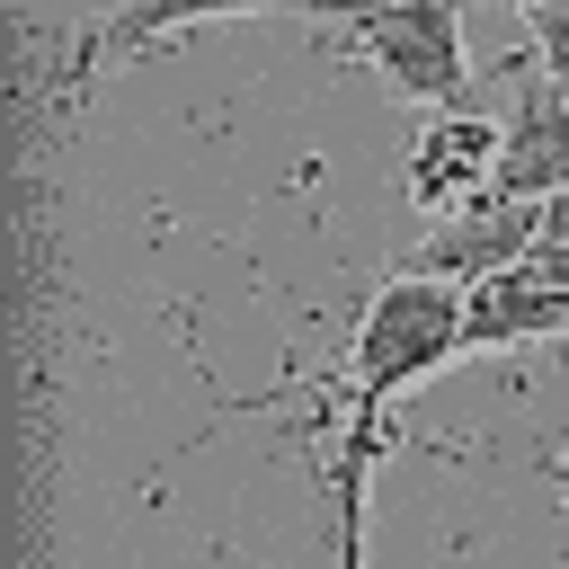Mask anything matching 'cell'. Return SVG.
Wrapping results in <instances>:
<instances>
[{
    "instance_id": "3",
    "label": "cell",
    "mask_w": 569,
    "mask_h": 569,
    "mask_svg": "<svg viewBox=\"0 0 569 569\" xmlns=\"http://www.w3.org/2000/svg\"><path fill=\"white\" fill-rule=\"evenodd\" d=\"M542 249V204H516V196H489L453 222H436L391 276H427V284H453V293H480L498 276H516L525 258Z\"/></svg>"
},
{
    "instance_id": "6",
    "label": "cell",
    "mask_w": 569,
    "mask_h": 569,
    "mask_svg": "<svg viewBox=\"0 0 569 569\" xmlns=\"http://www.w3.org/2000/svg\"><path fill=\"white\" fill-rule=\"evenodd\" d=\"M542 338H569V293L542 284L533 267L462 293V356H480V347H542Z\"/></svg>"
},
{
    "instance_id": "2",
    "label": "cell",
    "mask_w": 569,
    "mask_h": 569,
    "mask_svg": "<svg viewBox=\"0 0 569 569\" xmlns=\"http://www.w3.org/2000/svg\"><path fill=\"white\" fill-rule=\"evenodd\" d=\"M347 53H365L400 98H418L427 116L471 107V44H462V9L445 0H400V9H356L347 18Z\"/></svg>"
},
{
    "instance_id": "7",
    "label": "cell",
    "mask_w": 569,
    "mask_h": 569,
    "mask_svg": "<svg viewBox=\"0 0 569 569\" xmlns=\"http://www.w3.org/2000/svg\"><path fill=\"white\" fill-rule=\"evenodd\" d=\"M365 471H373V436H338V462H329V507H338V569H365Z\"/></svg>"
},
{
    "instance_id": "4",
    "label": "cell",
    "mask_w": 569,
    "mask_h": 569,
    "mask_svg": "<svg viewBox=\"0 0 569 569\" xmlns=\"http://www.w3.org/2000/svg\"><path fill=\"white\" fill-rule=\"evenodd\" d=\"M498 151H507V124H489L480 107L427 116V124H418V142H409L400 187H409V204H418V213L453 222V213H471V204H489V196H498Z\"/></svg>"
},
{
    "instance_id": "9",
    "label": "cell",
    "mask_w": 569,
    "mask_h": 569,
    "mask_svg": "<svg viewBox=\"0 0 569 569\" xmlns=\"http://www.w3.org/2000/svg\"><path fill=\"white\" fill-rule=\"evenodd\" d=\"M542 240H569V196H551V204H542Z\"/></svg>"
},
{
    "instance_id": "8",
    "label": "cell",
    "mask_w": 569,
    "mask_h": 569,
    "mask_svg": "<svg viewBox=\"0 0 569 569\" xmlns=\"http://www.w3.org/2000/svg\"><path fill=\"white\" fill-rule=\"evenodd\" d=\"M525 53H533L551 80H569V9H560V0H533V9H525Z\"/></svg>"
},
{
    "instance_id": "1",
    "label": "cell",
    "mask_w": 569,
    "mask_h": 569,
    "mask_svg": "<svg viewBox=\"0 0 569 569\" xmlns=\"http://www.w3.org/2000/svg\"><path fill=\"white\" fill-rule=\"evenodd\" d=\"M462 356V293L453 284H427V276H382L365 293V320H356V347H347V418L329 436H373L382 409L445 373Z\"/></svg>"
},
{
    "instance_id": "5",
    "label": "cell",
    "mask_w": 569,
    "mask_h": 569,
    "mask_svg": "<svg viewBox=\"0 0 569 569\" xmlns=\"http://www.w3.org/2000/svg\"><path fill=\"white\" fill-rule=\"evenodd\" d=\"M498 196H516V204H551V196H569V80H551L542 62L516 71V98H507V151H498Z\"/></svg>"
}]
</instances>
